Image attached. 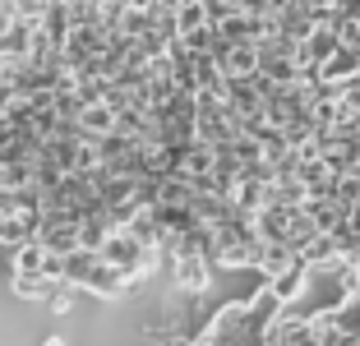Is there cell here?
<instances>
[{"instance_id":"obj_1","label":"cell","mask_w":360,"mask_h":346,"mask_svg":"<svg viewBox=\"0 0 360 346\" xmlns=\"http://www.w3.org/2000/svg\"><path fill=\"white\" fill-rule=\"evenodd\" d=\"M37 241L46 245L51 254H75L79 250V217L70 208H46L42 212V226H37Z\"/></svg>"},{"instance_id":"obj_2","label":"cell","mask_w":360,"mask_h":346,"mask_svg":"<svg viewBox=\"0 0 360 346\" xmlns=\"http://www.w3.org/2000/svg\"><path fill=\"white\" fill-rule=\"evenodd\" d=\"M171 268H176V295H203L212 282V263L199 259V254H180V259H171Z\"/></svg>"},{"instance_id":"obj_3","label":"cell","mask_w":360,"mask_h":346,"mask_svg":"<svg viewBox=\"0 0 360 346\" xmlns=\"http://www.w3.org/2000/svg\"><path fill=\"white\" fill-rule=\"evenodd\" d=\"M37 226H42V212H14V217L0 222V245L5 250H19V245L37 241Z\"/></svg>"},{"instance_id":"obj_4","label":"cell","mask_w":360,"mask_h":346,"mask_svg":"<svg viewBox=\"0 0 360 346\" xmlns=\"http://www.w3.org/2000/svg\"><path fill=\"white\" fill-rule=\"evenodd\" d=\"M296 259H300L296 250H286V245H268V241H259V250H255V268L264 273V282H268V277H277V273H286Z\"/></svg>"},{"instance_id":"obj_5","label":"cell","mask_w":360,"mask_h":346,"mask_svg":"<svg viewBox=\"0 0 360 346\" xmlns=\"http://www.w3.org/2000/svg\"><path fill=\"white\" fill-rule=\"evenodd\" d=\"M356 74H360V51H347V46H338L328 60L319 65L323 84H342V79H356Z\"/></svg>"},{"instance_id":"obj_6","label":"cell","mask_w":360,"mask_h":346,"mask_svg":"<svg viewBox=\"0 0 360 346\" xmlns=\"http://www.w3.org/2000/svg\"><path fill=\"white\" fill-rule=\"evenodd\" d=\"M338 46H342V42H338V32L323 28V23H314V32L305 37V51H309V60H314V65H323L333 51H338Z\"/></svg>"},{"instance_id":"obj_7","label":"cell","mask_w":360,"mask_h":346,"mask_svg":"<svg viewBox=\"0 0 360 346\" xmlns=\"http://www.w3.org/2000/svg\"><path fill=\"white\" fill-rule=\"evenodd\" d=\"M60 282H51V277H28V273H14V291L23 295V300H51V291Z\"/></svg>"},{"instance_id":"obj_8","label":"cell","mask_w":360,"mask_h":346,"mask_svg":"<svg viewBox=\"0 0 360 346\" xmlns=\"http://www.w3.org/2000/svg\"><path fill=\"white\" fill-rule=\"evenodd\" d=\"M194 28H208V19H203V5L199 0H185L176 14V32H194Z\"/></svg>"},{"instance_id":"obj_9","label":"cell","mask_w":360,"mask_h":346,"mask_svg":"<svg viewBox=\"0 0 360 346\" xmlns=\"http://www.w3.org/2000/svg\"><path fill=\"white\" fill-rule=\"evenodd\" d=\"M14 5H19V19H23V23L42 28V19L51 14V5H56V0H14Z\"/></svg>"},{"instance_id":"obj_10","label":"cell","mask_w":360,"mask_h":346,"mask_svg":"<svg viewBox=\"0 0 360 346\" xmlns=\"http://www.w3.org/2000/svg\"><path fill=\"white\" fill-rule=\"evenodd\" d=\"M236 14H255V19H264V14H273V0H231Z\"/></svg>"},{"instance_id":"obj_11","label":"cell","mask_w":360,"mask_h":346,"mask_svg":"<svg viewBox=\"0 0 360 346\" xmlns=\"http://www.w3.org/2000/svg\"><path fill=\"white\" fill-rule=\"evenodd\" d=\"M14 23H19V5H14V0H0V37H5Z\"/></svg>"},{"instance_id":"obj_12","label":"cell","mask_w":360,"mask_h":346,"mask_svg":"<svg viewBox=\"0 0 360 346\" xmlns=\"http://www.w3.org/2000/svg\"><path fill=\"white\" fill-rule=\"evenodd\" d=\"M46 346H65V342H60V337H51V342H46Z\"/></svg>"},{"instance_id":"obj_13","label":"cell","mask_w":360,"mask_h":346,"mask_svg":"<svg viewBox=\"0 0 360 346\" xmlns=\"http://www.w3.org/2000/svg\"><path fill=\"white\" fill-rule=\"evenodd\" d=\"M314 5H328V0H309V10H314Z\"/></svg>"},{"instance_id":"obj_14","label":"cell","mask_w":360,"mask_h":346,"mask_svg":"<svg viewBox=\"0 0 360 346\" xmlns=\"http://www.w3.org/2000/svg\"><path fill=\"white\" fill-rule=\"evenodd\" d=\"M356 176H360V167H356Z\"/></svg>"}]
</instances>
